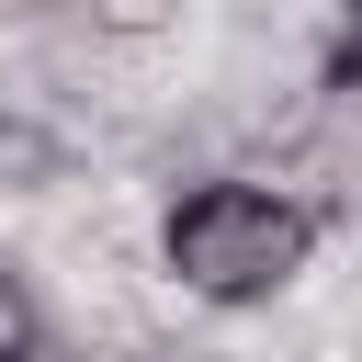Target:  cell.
Returning a JSON list of instances; mask_svg holds the SVG:
<instances>
[{
	"label": "cell",
	"instance_id": "6da1fadb",
	"mask_svg": "<svg viewBox=\"0 0 362 362\" xmlns=\"http://www.w3.org/2000/svg\"><path fill=\"white\" fill-rule=\"evenodd\" d=\"M158 249H170L181 294H204V305H272L305 272L317 215L294 192H260V181H204V192L170 204V238Z\"/></svg>",
	"mask_w": 362,
	"mask_h": 362
},
{
	"label": "cell",
	"instance_id": "7a4b0ae2",
	"mask_svg": "<svg viewBox=\"0 0 362 362\" xmlns=\"http://www.w3.org/2000/svg\"><path fill=\"white\" fill-rule=\"evenodd\" d=\"M0 362H45V305L11 260H0Z\"/></svg>",
	"mask_w": 362,
	"mask_h": 362
},
{
	"label": "cell",
	"instance_id": "3957f363",
	"mask_svg": "<svg viewBox=\"0 0 362 362\" xmlns=\"http://www.w3.org/2000/svg\"><path fill=\"white\" fill-rule=\"evenodd\" d=\"M102 23L113 34H147V23H170V0H102Z\"/></svg>",
	"mask_w": 362,
	"mask_h": 362
},
{
	"label": "cell",
	"instance_id": "277c9868",
	"mask_svg": "<svg viewBox=\"0 0 362 362\" xmlns=\"http://www.w3.org/2000/svg\"><path fill=\"white\" fill-rule=\"evenodd\" d=\"M351 23H362V0H351Z\"/></svg>",
	"mask_w": 362,
	"mask_h": 362
}]
</instances>
